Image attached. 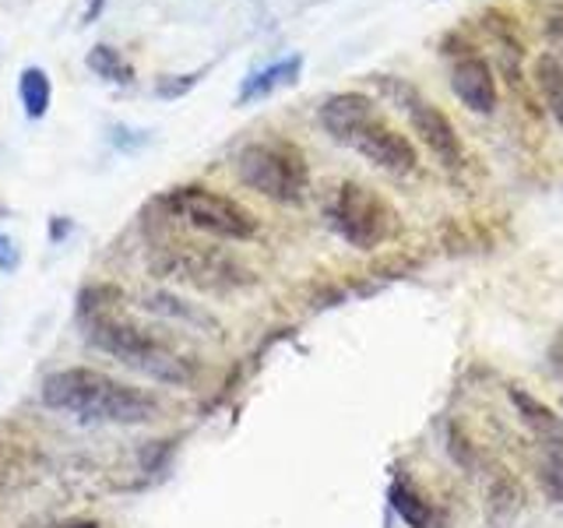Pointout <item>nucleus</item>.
<instances>
[{
    "instance_id": "obj_7",
    "label": "nucleus",
    "mask_w": 563,
    "mask_h": 528,
    "mask_svg": "<svg viewBox=\"0 0 563 528\" xmlns=\"http://www.w3.org/2000/svg\"><path fill=\"white\" fill-rule=\"evenodd\" d=\"M387 96H391L405 113H409L416 134L427 141V148L440 158L444 166H457L462 163V141H457L454 123L437 110L430 99H422L416 88L391 81V78H374Z\"/></svg>"
},
{
    "instance_id": "obj_3",
    "label": "nucleus",
    "mask_w": 563,
    "mask_h": 528,
    "mask_svg": "<svg viewBox=\"0 0 563 528\" xmlns=\"http://www.w3.org/2000/svg\"><path fill=\"white\" fill-rule=\"evenodd\" d=\"M240 180L278 205H296L307 194V158L289 141H254L236 155Z\"/></svg>"
},
{
    "instance_id": "obj_11",
    "label": "nucleus",
    "mask_w": 563,
    "mask_h": 528,
    "mask_svg": "<svg viewBox=\"0 0 563 528\" xmlns=\"http://www.w3.org/2000/svg\"><path fill=\"white\" fill-rule=\"evenodd\" d=\"M299 70H303V57H299V53H292V57H282V61H275L268 67L254 70L251 78H243L240 92H236V102L240 106H251L257 99H268L272 92H278V88L296 85Z\"/></svg>"
},
{
    "instance_id": "obj_10",
    "label": "nucleus",
    "mask_w": 563,
    "mask_h": 528,
    "mask_svg": "<svg viewBox=\"0 0 563 528\" xmlns=\"http://www.w3.org/2000/svg\"><path fill=\"white\" fill-rule=\"evenodd\" d=\"M374 99H366L360 92H339L321 106V123L334 141H345L356 134L366 120H374Z\"/></svg>"
},
{
    "instance_id": "obj_20",
    "label": "nucleus",
    "mask_w": 563,
    "mask_h": 528,
    "mask_svg": "<svg viewBox=\"0 0 563 528\" xmlns=\"http://www.w3.org/2000/svg\"><path fill=\"white\" fill-rule=\"evenodd\" d=\"M102 4H106V0H92V8L85 11V25H92V22H96V14L102 11Z\"/></svg>"
},
{
    "instance_id": "obj_17",
    "label": "nucleus",
    "mask_w": 563,
    "mask_h": 528,
    "mask_svg": "<svg viewBox=\"0 0 563 528\" xmlns=\"http://www.w3.org/2000/svg\"><path fill=\"white\" fill-rule=\"evenodd\" d=\"M198 81H201V75H163V78L155 81V96L158 99H180Z\"/></svg>"
},
{
    "instance_id": "obj_12",
    "label": "nucleus",
    "mask_w": 563,
    "mask_h": 528,
    "mask_svg": "<svg viewBox=\"0 0 563 528\" xmlns=\"http://www.w3.org/2000/svg\"><path fill=\"white\" fill-rule=\"evenodd\" d=\"M532 75H536L545 110L556 117V123H563V61L556 53H539Z\"/></svg>"
},
{
    "instance_id": "obj_21",
    "label": "nucleus",
    "mask_w": 563,
    "mask_h": 528,
    "mask_svg": "<svg viewBox=\"0 0 563 528\" xmlns=\"http://www.w3.org/2000/svg\"><path fill=\"white\" fill-rule=\"evenodd\" d=\"M67 229H70V222H64V219L53 222V240H60V237L67 233Z\"/></svg>"
},
{
    "instance_id": "obj_18",
    "label": "nucleus",
    "mask_w": 563,
    "mask_h": 528,
    "mask_svg": "<svg viewBox=\"0 0 563 528\" xmlns=\"http://www.w3.org/2000/svg\"><path fill=\"white\" fill-rule=\"evenodd\" d=\"M18 261H22V254H18L14 240L0 233V272H14V268H18Z\"/></svg>"
},
{
    "instance_id": "obj_14",
    "label": "nucleus",
    "mask_w": 563,
    "mask_h": 528,
    "mask_svg": "<svg viewBox=\"0 0 563 528\" xmlns=\"http://www.w3.org/2000/svg\"><path fill=\"white\" fill-rule=\"evenodd\" d=\"M85 67L92 70V75L106 78V81H113V85H131L134 81V67L123 61V53L117 46H92L88 50V57H85Z\"/></svg>"
},
{
    "instance_id": "obj_15",
    "label": "nucleus",
    "mask_w": 563,
    "mask_h": 528,
    "mask_svg": "<svg viewBox=\"0 0 563 528\" xmlns=\"http://www.w3.org/2000/svg\"><path fill=\"white\" fill-rule=\"evenodd\" d=\"M391 507L398 510V518L412 528H430L433 525V510L430 504L419 497V493L409 483H395L391 486Z\"/></svg>"
},
{
    "instance_id": "obj_13",
    "label": "nucleus",
    "mask_w": 563,
    "mask_h": 528,
    "mask_svg": "<svg viewBox=\"0 0 563 528\" xmlns=\"http://www.w3.org/2000/svg\"><path fill=\"white\" fill-rule=\"evenodd\" d=\"M18 99L25 106V117L40 120L49 110V99H53V81L43 67H25L18 75Z\"/></svg>"
},
{
    "instance_id": "obj_9",
    "label": "nucleus",
    "mask_w": 563,
    "mask_h": 528,
    "mask_svg": "<svg viewBox=\"0 0 563 528\" xmlns=\"http://www.w3.org/2000/svg\"><path fill=\"white\" fill-rule=\"evenodd\" d=\"M451 88L475 113L486 117L497 110V78H493L489 64L479 53H462V57L451 64Z\"/></svg>"
},
{
    "instance_id": "obj_16",
    "label": "nucleus",
    "mask_w": 563,
    "mask_h": 528,
    "mask_svg": "<svg viewBox=\"0 0 563 528\" xmlns=\"http://www.w3.org/2000/svg\"><path fill=\"white\" fill-rule=\"evenodd\" d=\"M141 307L152 310V314H166V317H176V321L198 324V328H211V317H208V314H201V310L187 307L184 299H176V296H169V293H152V296H145V304H141Z\"/></svg>"
},
{
    "instance_id": "obj_8",
    "label": "nucleus",
    "mask_w": 563,
    "mask_h": 528,
    "mask_svg": "<svg viewBox=\"0 0 563 528\" xmlns=\"http://www.w3.org/2000/svg\"><path fill=\"white\" fill-rule=\"evenodd\" d=\"M349 145L356 148L360 155H366L369 163L387 169V173H412L416 163H419V155L412 148V141L398 134L395 128H387L384 120H366L363 128L349 138Z\"/></svg>"
},
{
    "instance_id": "obj_4",
    "label": "nucleus",
    "mask_w": 563,
    "mask_h": 528,
    "mask_svg": "<svg viewBox=\"0 0 563 528\" xmlns=\"http://www.w3.org/2000/svg\"><path fill=\"white\" fill-rule=\"evenodd\" d=\"M163 208L173 219H184L187 226L219 240H251L257 233V219L243 205L198 184L169 190L163 198Z\"/></svg>"
},
{
    "instance_id": "obj_19",
    "label": "nucleus",
    "mask_w": 563,
    "mask_h": 528,
    "mask_svg": "<svg viewBox=\"0 0 563 528\" xmlns=\"http://www.w3.org/2000/svg\"><path fill=\"white\" fill-rule=\"evenodd\" d=\"M550 35H553V43L563 46V18H550Z\"/></svg>"
},
{
    "instance_id": "obj_6",
    "label": "nucleus",
    "mask_w": 563,
    "mask_h": 528,
    "mask_svg": "<svg viewBox=\"0 0 563 528\" xmlns=\"http://www.w3.org/2000/svg\"><path fill=\"white\" fill-rule=\"evenodd\" d=\"M510 398H515L525 427L536 440L539 475H542L545 493H550V501H563V419L550 405H542L539 398H528L525 392H510Z\"/></svg>"
},
{
    "instance_id": "obj_2",
    "label": "nucleus",
    "mask_w": 563,
    "mask_h": 528,
    "mask_svg": "<svg viewBox=\"0 0 563 528\" xmlns=\"http://www.w3.org/2000/svg\"><path fill=\"white\" fill-rule=\"evenodd\" d=\"M96 349H102L106 356L120 360L123 366H131L134 374L148 377L155 384H169V387H184L194 381V363H187L180 352H173L166 342H158L155 334L145 328L117 321V317H99L88 331Z\"/></svg>"
},
{
    "instance_id": "obj_1",
    "label": "nucleus",
    "mask_w": 563,
    "mask_h": 528,
    "mask_svg": "<svg viewBox=\"0 0 563 528\" xmlns=\"http://www.w3.org/2000/svg\"><path fill=\"white\" fill-rule=\"evenodd\" d=\"M43 405L81 422H113V427H141L158 416V405L148 392L92 366H67L49 374L43 381Z\"/></svg>"
},
{
    "instance_id": "obj_5",
    "label": "nucleus",
    "mask_w": 563,
    "mask_h": 528,
    "mask_svg": "<svg viewBox=\"0 0 563 528\" xmlns=\"http://www.w3.org/2000/svg\"><path fill=\"white\" fill-rule=\"evenodd\" d=\"M328 219L334 226V233H339L345 243L360 246V251L377 246L395 226L391 208H387L374 190H366L360 184H342L331 194Z\"/></svg>"
}]
</instances>
